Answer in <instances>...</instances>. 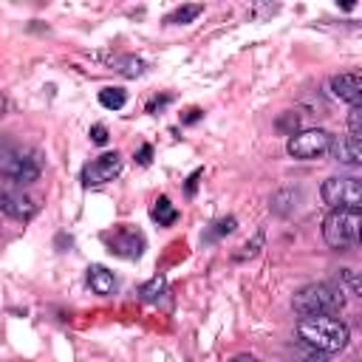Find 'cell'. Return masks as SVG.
I'll return each mask as SVG.
<instances>
[{"label":"cell","mask_w":362,"mask_h":362,"mask_svg":"<svg viewBox=\"0 0 362 362\" xmlns=\"http://www.w3.org/2000/svg\"><path fill=\"white\" fill-rule=\"evenodd\" d=\"M297 337L320 354H337L348 345L351 331L342 320L334 317H303L297 322Z\"/></svg>","instance_id":"cell-1"},{"label":"cell","mask_w":362,"mask_h":362,"mask_svg":"<svg viewBox=\"0 0 362 362\" xmlns=\"http://www.w3.org/2000/svg\"><path fill=\"white\" fill-rule=\"evenodd\" d=\"M322 238L331 249H348L362 238V209H331L322 221Z\"/></svg>","instance_id":"cell-2"},{"label":"cell","mask_w":362,"mask_h":362,"mask_svg":"<svg viewBox=\"0 0 362 362\" xmlns=\"http://www.w3.org/2000/svg\"><path fill=\"white\" fill-rule=\"evenodd\" d=\"M342 294L328 283H311L294 294V311L300 317H331L342 308Z\"/></svg>","instance_id":"cell-3"},{"label":"cell","mask_w":362,"mask_h":362,"mask_svg":"<svg viewBox=\"0 0 362 362\" xmlns=\"http://www.w3.org/2000/svg\"><path fill=\"white\" fill-rule=\"evenodd\" d=\"M322 201L331 209H362V181L351 175H331L320 187Z\"/></svg>","instance_id":"cell-4"},{"label":"cell","mask_w":362,"mask_h":362,"mask_svg":"<svg viewBox=\"0 0 362 362\" xmlns=\"http://www.w3.org/2000/svg\"><path fill=\"white\" fill-rule=\"evenodd\" d=\"M331 141H334V136H331L328 130L311 127V130L294 133V136L288 139L286 150H288V156H294V158H300V161H311V158H317V156H325V153L331 150Z\"/></svg>","instance_id":"cell-5"},{"label":"cell","mask_w":362,"mask_h":362,"mask_svg":"<svg viewBox=\"0 0 362 362\" xmlns=\"http://www.w3.org/2000/svg\"><path fill=\"white\" fill-rule=\"evenodd\" d=\"M119 173H122V158H119V153H105V156H99L96 161H90V164L82 167V184H85V187H99V184L113 181Z\"/></svg>","instance_id":"cell-6"},{"label":"cell","mask_w":362,"mask_h":362,"mask_svg":"<svg viewBox=\"0 0 362 362\" xmlns=\"http://www.w3.org/2000/svg\"><path fill=\"white\" fill-rule=\"evenodd\" d=\"M102 240H105L107 252H113L119 257H139L141 249H144V238L130 226H119L113 232H105Z\"/></svg>","instance_id":"cell-7"},{"label":"cell","mask_w":362,"mask_h":362,"mask_svg":"<svg viewBox=\"0 0 362 362\" xmlns=\"http://www.w3.org/2000/svg\"><path fill=\"white\" fill-rule=\"evenodd\" d=\"M3 173H6V178H11L14 184H34V181L40 178V164H37V158L17 153V156H6Z\"/></svg>","instance_id":"cell-8"},{"label":"cell","mask_w":362,"mask_h":362,"mask_svg":"<svg viewBox=\"0 0 362 362\" xmlns=\"http://www.w3.org/2000/svg\"><path fill=\"white\" fill-rule=\"evenodd\" d=\"M328 88L339 102L351 107H362V76L359 74H337L331 76Z\"/></svg>","instance_id":"cell-9"},{"label":"cell","mask_w":362,"mask_h":362,"mask_svg":"<svg viewBox=\"0 0 362 362\" xmlns=\"http://www.w3.org/2000/svg\"><path fill=\"white\" fill-rule=\"evenodd\" d=\"M331 158L348 167H362V139L356 136H334L331 141Z\"/></svg>","instance_id":"cell-10"},{"label":"cell","mask_w":362,"mask_h":362,"mask_svg":"<svg viewBox=\"0 0 362 362\" xmlns=\"http://www.w3.org/2000/svg\"><path fill=\"white\" fill-rule=\"evenodd\" d=\"M0 206H3V212H6L8 218H17V221H28V218L37 212L34 201L25 198V195H17V192H3Z\"/></svg>","instance_id":"cell-11"},{"label":"cell","mask_w":362,"mask_h":362,"mask_svg":"<svg viewBox=\"0 0 362 362\" xmlns=\"http://www.w3.org/2000/svg\"><path fill=\"white\" fill-rule=\"evenodd\" d=\"M88 286L96 294H113L116 291V277L105 266H88Z\"/></svg>","instance_id":"cell-12"},{"label":"cell","mask_w":362,"mask_h":362,"mask_svg":"<svg viewBox=\"0 0 362 362\" xmlns=\"http://www.w3.org/2000/svg\"><path fill=\"white\" fill-rule=\"evenodd\" d=\"M150 215H153V221H156L158 226H170V223H175L178 209L170 204V198H167V195H161V198H156V201H153Z\"/></svg>","instance_id":"cell-13"},{"label":"cell","mask_w":362,"mask_h":362,"mask_svg":"<svg viewBox=\"0 0 362 362\" xmlns=\"http://www.w3.org/2000/svg\"><path fill=\"white\" fill-rule=\"evenodd\" d=\"M124 102H127V93L122 88H102L99 90V105L107 110H119V107H124Z\"/></svg>","instance_id":"cell-14"},{"label":"cell","mask_w":362,"mask_h":362,"mask_svg":"<svg viewBox=\"0 0 362 362\" xmlns=\"http://www.w3.org/2000/svg\"><path fill=\"white\" fill-rule=\"evenodd\" d=\"M201 11H204V6H178L173 14H167L164 23H170V25H187V23H192Z\"/></svg>","instance_id":"cell-15"},{"label":"cell","mask_w":362,"mask_h":362,"mask_svg":"<svg viewBox=\"0 0 362 362\" xmlns=\"http://www.w3.org/2000/svg\"><path fill=\"white\" fill-rule=\"evenodd\" d=\"M144 68H147V65H144V59H139V57H122V59L116 62V71H119L122 76H130V79H133V76H141Z\"/></svg>","instance_id":"cell-16"},{"label":"cell","mask_w":362,"mask_h":362,"mask_svg":"<svg viewBox=\"0 0 362 362\" xmlns=\"http://www.w3.org/2000/svg\"><path fill=\"white\" fill-rule=\"evenodd\" d=\"M164 288H167V280H164L161 274H156L150 283H144V286L139 288V294H141V300L150 303V300H158V297L164 294Z\"/></svg>","instance_id":"cell-17"},{"label":"cell","mask_w":362,"mask_h":362,"mask_svg":"<svg viewBox=\"0 0 362 362\" xmlns=\"http://www.w3.org/2000/svg\"><path fill=\"white\" fill-rule=\"evenodd\" d=\"M342 280L348 283V288H351L354 294H359V297H362V272H351V269H342Z\"/></svg>","instance_id":"cell-18"},{"label":"cell","mask_w":362,"mask_h":362,"mask_svg":"<svg viewBox=\"0 0 362 362\" xmlns=\"http://www.w3.org/2000/svg\"><path fill=\"white\" fill-rule=\"evenodd\" d=\"M235 218L229 215V218H221L218 223H215V229H212V238H221V235H229V232H235Z\"/></svg>","instance_id":"cell-19"},{"label":"cell","mask_w":362,"mask_h":362,"mask_svg":"<svg viewBox=\"0 0 362 362\" xmlns=\"http://www.w3.org/2000/svg\"><path fill=\"white\" fill-rule=\"evenodd\" d=\"M90 141L93 144H107V127L105 124H93L90 127Z\"/></svg>","instance_id":"cell-20"},{"label":"cell","mask_w":362,"mask_h":362,"mask_svg":"<svg viewBox=\"0 0 362 362\" xmlns=\"http://www.w3.org/2000/svg\"><path fill=\"white\" fill-rule=\"evenodd\" d=\"M348 127H351V130H362V107H351V113H348Z\"/></svg>","instance_id":"cell-21"},{"label":"cell","mask_w":362,"mask_h":362,"mask_svg":"<svg viewBox=\"0 0 362 362\" xmlns=\"http://www.w3.org/2000/svg\"><path fill=\"white\" fill-rule=\"evenodd\" d=\"M260 246H263V232H257L252 240H246V246H243V249H246V255H255Z\"/></svg>","instance_id":"cell-22"},{"label":"cell","mask_w":362,"mask_h":362,"mask_svg":"<svg viewBox=\"0 0 362 362\" xmlns=\"http://www.w3.org/2000/svg\"><path fill=\"white\" fill-rule=\"evenodd\" d=\"M150 156H153L150 144H141V147H139V153H136V161H139V164H150Z\"/></svg>","instance_id":"cell-23"},{"label":"cell","mask_w":362,"mask_h":362,"mask_svg":"<svg viewBox=\"0 0 362 362\" xmlns=\"http://www.w3.org/2000/svg\"><path fill=\"white\" fill-rule=\"evenodd\" d=\"M198 119H201V110H198V107H189L181 122H184V124H192V122H198Z\"/></svg>","instance_id":"cell-24"},{"label":"cell","mask_w":362,"mask_h":362,"mask_svg":"<svg viewBox=\"0 0 362 362\" xmlns=\"http://www.w3.org/2000/svg\"><path fill=\"white\" fill-rule=\"evenodd\" d=\"M198 178H201V170H195V173L187 178V192H189V195L195 192V184H198Z\"/></svg>","instance_id":"cell-25"},{"label":"cell","mask_w":362,"mask_h":362,"mask_svg":"<svg viewBox=\"0 0 362 362\" xmlns=\"http://www.w3.org/2000/svg\"><path fill=\"white\" fill-rule=\"evenodd\" d=\"M167 102H170V96H161V99H153V102H150V105H147V113H153V110H156V107H164V105H167Z\"/></svg>","instance_id":"cell-26"},{"label":"cell","mask_w":362,"mask_h":362,"mask_svg":"<svg viewBox=\"0 0 362 362\" xmlns=\"http://www.w3.org/2000/svg\"><path fill=\"white\" fill-rule=\"evenodd\" d=\"M232 362H255V356H249V354H238Z\"/></svg>","instance_id":"cell-27"},{"label":"cell","mask_w":362,"mask_h":362,"mask_svg":"<svg viewBox=\"0 0 362 362\" xmlns=\"http://www.w3.org/2000/svg\"><path fill=\"white\" fill-rule=\"evenodd\" d=\"M359 246H362V238H359Z\"/></svg>","instance_id":"cell-28"}]
</instances>
